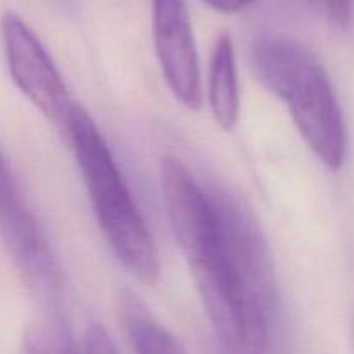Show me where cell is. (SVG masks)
<instances>
[{
  "instance_id": "2",
  "label": "cell",
  "mask_w": 354,
  "mask_h": 354,
  "mask_svg": "<svg viewBox=\"0 0 354 354\" xmlns=\"http://www.w3.org/2000/svg\"><path fill=\"white\" fill-rule=\"evenodd\" d=\"M254 78L286 100L311 151L330 169L346 159V127L337 95L320 59L301 41L282 35L256 38L249 52Z\"/></svg>"
},
{
  "instance_id": "7",
  "label": "cell",
  "mask_w": 354,
  "mask_h": 354,
  "mask_svg": "<svg viewBox=\"0 0 354 354\" xmlns=\"http://www.w3.org/2000/svg\"><path fill=\"white\" fill-rule=\"evenodd\" d=\"M152 28L156 55L169 90L185 107L199 109V59L185 0H152Z\"/></svg>"
},
{
  "instance_id": "12",
  "label": "cell",
  "mask_w": 354,
  "mask_h": 354,
  "mask_svg": "<svg viewBox=\"0 0 354 354\" xmlns=\"http://www.w3.org/2000/svg\"><path fill=\"white\" fill-rule=\"evenodd\" d=\"M85 351L90 353H116L118 348L106 328L99 324H90L83 334Z\"/></svg>"
},
{
  "instance_id": "11",
  "label": "cell",
  "mask_w": 354,
  "mask_h": 354,
  "mask_svg": "<svg viewBox=\"0 0 354 354\" xmlns=\"http://www.w3.org/2000/svg\"><path fill=\"white\" fill-rule=\"evenodd\" d=\"M317 12L339 28L348 26L351 19V0H308Z\"/></svg>"
},
{
  "instance_id": "9",
  "label": "cell",
  "mask_w": 354,
  "mask_h": 354,
  "mask_svg": "<svg viewBox=\"0 0 354 354\" xmlns=\"http://www.w3.org/2000/svg\"><path fill=\"white\" fill-rule=\"evenodd\" d=\"M120 320L128 341L138 353H182L178 339L149 315L144 304L131 292L120 299Z\"/></svg>"
},
{
  "instance_id": "8",
  "label": "cell",
  "mask_w": 354,
  "mask_h": 354,
  "mask_svg": "<svg viewBox=\"0 0 354 354\" xmlns=\"http://www.w3.org/2000/svg\"><path fill=\"white\" fill-rule=\"evenodd\" d=\"M209 106L221 130L230 131L241 114L234 41L227 33L218 38L209 64Z\"/></svg>"
},
{
  "instance_id": "6",
  "label": "cell",
  "mask_w": 354,
  "mask_h": 354,
  "mask_svg": "<svg viewBox=\"0 0 354 354\" xmlns=\"http://www.w3.org/2000/svg\"><path fill=\"white\" fill-rule=\"evenodd\" d=\"M0 235L24 280L35 292L52 297L61 289V270L37 218L19 192L0 152Z\"/></svg>"
},
{
  "instance_id": "4",
  "label": "cell",
  "mask_w": 354,
  "mask_h": 354,
  "mask_svg": "<svg viewBox=\"0 0 354 354\" xmlns=\"http://www.w3.org/2000/svg\"><path fill=\"white\" fill-rule=\"evenodd\" d=\"M216 206L230 252L232 266L241 287L248 353L263 351L268 344L272 322L279 306L272 254L254 218L228 192L207 187Z\"/></svg>"
},
{
  "instance_id": "14",
  "label": "cell",
  "mask_w": 354,
  "mask_h": 354,
  "mask_svg": "<svg viewBox=\"0 0 354 354\" xmlns=\"http://www.w3.org/2000/svg\"><path fill=\"white\" fill-rule=\"evenodd\" d=\"M351 339H353V344H354V318H353V324H351Z\"/></svg>"
},
{
  "instance_id": "1",
  "label": "cell",
  "mask_w": 354,
  "mask_h": 354,
  "mask_svg": "<svg viewBox=\"0 0 354 354\" xmlns=\"http://www.w3.org/2000/svg\"><path fill=\"white\" fill-rule=\"evenodd\" d=\"M161 189L171 230L221 346L248 353L241 287L209 190L173 156L161 159Z\"/></svg>"
},
{
  "instance_id": "5",
  "label": "cell",
  "mask_w": 354,
  "mask_h": 354,
  "mask_svg": "<svg viewBox=\"0 0 354 354\" xmlns=\"http://www.w3.org/2000/svg\"><path fill=\"white\" fill-rule=\"evenodd\" d=\"M0 31L9 73L17 88L47 120L66 128L75 102L41 41L14 12L3 14Z\"/></svg>"
},
{
  "instance_id": "10",
  "label": "cell",
  "mask_w": 354,
  "mask_h": 354,
  "mask_svg": "<svg viewBox=\"0 0 354 354\" xmlns=\"http://www.w3.org/2000/svg\"><path fill=\"white\" fill-rule=\"evenodd\" d=\"M26 351L31 353H64L73 351V337L61 318H47L31 328L26 335Z\"/></svg>"
},
{
  "instance_id": "3",
  "label": "cell",
  "mask_w": 354,
  "mask_h": 354,
  "mask_svg": "<svg viewBox=\"0 0 354 354\" xmlns=\"http://www.w3.org/2000/svg\"><path fill=\"white\" fill-rule=\"evenodd\" d=\"M100 228L121 263L145 283L158 282L156 241L95 121L75 104L66 124Z\"/></svg>"
},
{
  "instance_id": "13",
  "label": "cell",
  "mask_w": 354,
  "mask_h": 354,
  "mask_svg": "<svg viewBox=\"0 0 354 354\" xmlns=\"http://www.w3.org/2000/svg\"><path fill=\"white\" fill-rule=\"evenodd\" d=\"M209 7H213L214 10L218 12H225V14H232V12H239L244 7L251 6L254 0H204Z\"/></svg>"
}]
</instances>
